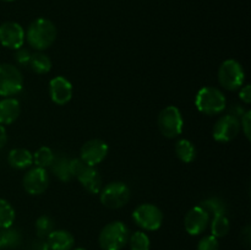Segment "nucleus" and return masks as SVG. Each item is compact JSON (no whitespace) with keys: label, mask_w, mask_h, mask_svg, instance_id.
Listing matches in <instances>:
<instances>
[{"label":"nucleus","mask_w":251,"mask_h":250,"mask_svg":"<svg viewBox=\"0 0 251 250\" xmlns=\"http://www.w3.org/2000/svg\"><path fill=\"white\" fill-rule=\"evenodd\" d=\"M56 34L58 31L55 25L46 17H39L32 21L27 31L25 32L27 43L39 51L49 48L55 42Z\"/></svg>","instance_id":"f257e3e1"},{"label":"nucleus","mask_w":251,"mask_h":250,"mask_svg":"<svg viewBox=\"0 0 251 250\" xmlns=\"http://www.w3.org/2000/svg\"><path fill=\"white\" fill-rule=\"evenodd\" d=\"M70 169L73 176H75L81 185L91 194H100L103 188L102 176L96 167L88 166L81 158L70 159Z\"/></svg>","instance_id":"f03ea898"},{"label":"nucleus","mask_w":251,"mask_h":250,"mask_svg":"<svg viewBox=\"0 0 251 250\" xmlns=\"http://www.w3.org/2000/svg\"><path fill=\"white\" fill-rule=\"evenodd\" d=\"M129 235V228L120 221H114L103 227L98 243L102 250H122L127 244Z\"/></svg>","instance_id":"7ed1b4c3"},{"label":"nucleus","mask_w":251,"mask_h":250,"mask_svg":"<svg viewBox=\"0 0 251 250\" xmlns=\"http://www.w3.org/2000/svg\"><path fill=\"white\" fill-rule=\"evenodd\" d=\"M195 105L199 112L206 115H216L222 113L227 105L226 96L216 87H203L195 97Z\"/></svg>","instance_id":"20e7f679"},{"label":"nucleus","mask_w":251,"mask_h":250,"mask_svg":"<svg viewBox=\"0 0 251 250\" xmlns=\"http://www.w3.org/2000/svg\"><path fill=\"white\" fill-rule=\"evenodd\" d=\"M245 81V71L242 64L234 59H228L218 69V82L228 91L239 90Z\"/></svg>","instance_id":"39448f33"},{"label":"nucleus","mask_w":251,"mask_h":250,"mask_svg":"<svg viewBox=\"0 0 251 250\" xmlns=\"http://www.w3.org/2000/svg\"><path fill=\"white\" fill-rule=\"evenodd\" d=\"M184 119L176 105H168L158 115V129L167 139H176L183 132Z\"/></svg>","instance_id":"423d86ee"},{"label":"nucleus","mask_w":251,"mask_h":250,"mask_svg":"<svg viewBox=\"0 0 251 250\" xmlns=\"http://www.w3.org/2000/svg\"><path fill=\"white\" fill-rule=\"evenodd\" d=\"M131 196L129 186L123 181H112L100 191V202L108 208H120L126 205Z\"/></svg>","instance_id":"0eeeda50"},{"label":"nucleus","mask_w":251,"mask_h":250,"mask_svg":"<svg viewBox=\"0 0 251 250\" xmlns=\"http://www.w3.org/2000/svg\"><path fill=\"white\" fill-rule=\"evenodd\" d=\"M24 76L21 71L11 64H0V96L12 97L21 92Z\"/></svg>","instance_id":"6e6552de"},{"label":"nucleus","mask_w":251,"mask_h":250,"mask_svg":"<svg viewBox=\"0 0 251 250\" xmlns=\"http://www.w3.org/2000/svg\"><path fill=\"white\" fill-rule=\"evenodd\" d=\"M132 218L144 230H157L163 223V212L153 203H141L134 210Z\"/></svg>","instance_id":"1a4fd4ad"},{"label":"nucleus","mask_w":251,"mask_h":250,"mask_svg":"<svg viewBox=\"0 0 251 250\" xmlns=\"http://www.w3.org/2000/svg\"><path fill=\"white\" fill-rule=\"evenodd\" d=\"M239 118L233 114L221 117L213 126V139L218 142H229L234 140L240 132Z\"/></svg>","instance_id":"9d476101"},{"label":"nucleus","mask_w":251,"mask_h":250,"mask_svg":"<svg viewBox=\"0 0 251 250\" xmlns=\"http://www.w3.org/2000/svg\"><path fill=\"white\" fill-rule=\"evenodd\" d=\"M109 147L107 142L100 139H91L82 145L80 151V158L88 166L96 167L107 157Z\"/></svg>","instance_id":"9b49d317"},{"label":"nucleus","mask_w":251,"mask_h":250,"mask_svg":"<svg viewBox=\"0 0 251 250\" xmlns=\"http://www.w3.org/2000/svg\"><path fill=\"white\" fill-rule=\"evenodd\" d=\"M26 37L25 29L20 24L14 21H6L0 25V43L9 49H16L24 47Z\"/></svg>","instance_id":"f8f14e48"},{"label":"nucleus","mask_w":251,"mask_h":250,"mask_svg":"<svg viewBox=\"0 0 251 250\" xmlns=\"http://www.w3.org/2000/svg\"><path fill=\"white\" fill-rule=\"evenodd\" d=\"M24 189L29 195H41L48 189L49 175L47 171L41 167H33L29 169L22 179Z\"/></svg>","instance_id":"ddd939ff"},{"label":"nucleus","mask_w":251,"mask_h":250,"mask_svg":"<svg viewBox=\"0 0 251 250\" xmlns=\"http://www.w3.org/2000/svg\"><path fill=\"white\" fill-rule=\"evenodd\" d=\"M211 221V216L201 206L190 208L184 218V228L190 235H200L206 230Z\"/></svg>","instance_id":"4468645a"},{"label":"nucleus","mask_w":251,"mask_h":250,"mask_svg":"<svg viewBox=\"0 0 251 250\" xmlns=\"http://www.w3.org/2000/svg\"><path fill=\"white\" fill-rule=\"evenodd\" d=\"M49 95L55 104H66L73 98V85L68 78L63 76H56L51 78L49 82Z\"/></svg>","instance_id":"2eb2a0df"},{"label":"nucleus","mask_w":251,"mask_h":250,"mask_svg":"<svg viewBox=\"0 0 251 250\" xmlns=\"http://www.w3.org/2000/svg\"><path fill=\"white\" fill-rule=\"evenodd\" d=\"M75 244V238L69 230L54 229L47 237V247L49 250H71Z\"/></svg>","instance_id":"dca6fc26"},{"label":"nucleus","mask_w":251,"mask_h":250,"mask_svg":"<svg viewBox=\"0 0 251 250\" xmlns=\"http://www.w3.org/2000/svg\"><path fill=\"white\" fill-rule=\"evenodd\" d=\"M21 113L20 102L14 97H4L0 100V124H12Z\"/></svg>","instance_id":"f3484780"},{"label":"nucleus","mask_w":251,"mask_h":250,"mask_svg":"<svg viewBox=\"0 0 251 250\" xmlns=\"http://www.w3.org/2000/svg\"><path fill=\"white\" fill-rule=\"evenodd\" d=\"M7 163L15 169H26L33 164V154L26 149H14L7 154Z\"/></svg>","instance_id":"a211bd4d"},{"label":"nucleus","mask_w":251,"mask_h":250,"mask_svg":"<svg viewBox=\"0 0 251 250\" xmlns=\"http://www.w3.org/2000/svg\"><path fill=\"white\" fill-rule=\"evenodd\" d=\"M49 168L59 180L70 181L74 178L70 169V158H68L65 154H55L53 163Z\"/></svg>","instance_id":"6ab92c4d"},{"label":"nucleus","mask_w":251,"mask_h":250,"mask_svg":"<svg viewBox=\"0 0 251 250\" xmlns=\"http://www.w3.org/2000/svg\"><path fill=\"white\" fill-rule=\"evenodd\" d=\"M211 234L216 238H223L229 233L230 222L227 217V213L212 216V221L210 222Z\"/></svg>","instance_id":"aec40b11"},{"label":"nucleus","mask_w":251,"mask_h":250,"mask_svg":"<svg viewBox=\"0 0 251 250\" xmlns=\"http://www.w3.org/2000/svg\"><path fill=\"white\" fill-rule=\"evenodd\" d=\"M22 242L21 233L12 227L0 229V248L5 249H15Z\"/></svg>","instance_id":"412c9836"},{"label":"nucleus","mask_w":251,"mask_h":250,"mask_svg":"<svg viewBox=\"0 0 251 250\" xmlns=\"http://www.w3.org/2000/svg\"><path fill=\"white\" fill-rule=\"evenodd\" d=\"M176 157L184 163H191L196 158V149L191 141L186 139L179 140L176 144Z\"/></svg>","instance_id":"4be33fe9"},{"label":"nucleus","mask_w":251,"mask_h":250,"mask_svg":"<svg viewBox=\"0 0 251 250\" xmlns=\"http://www.w3.org/2000/svg\"><path fill=\"white\" fill-rule=\"evenodd\" d=\"M28 64L29 68L36 74H39V75L48 74L51 70V60L49 59L48 55L43 54L42 51L31 54V59H29Z\"/></svg>","instance_id":"5701e85b"},{"label":"nucleus","mask_w":251,"mask_h":250,"mask_svg":"<svg viewBox=\"0 0 251 250\" xmlns=\"http://www.w3.org/2000/svg\"><path fill=\"white\" fill-rule=\"evenodd\" d=\"M15 217H16V213L11 203L4 199H0V229L12 227Z\"/></svg>","instance_id":"b1692460"},{"label":"nucleus","mask_w":251,"mask_h":250,"mask_svg":"<svg viewBox=\"0 0 251 250\" xmlns=\"http://www.w3.org/2000/svg\"><path fill=\"white\" fill-rule=\"evenodd\" d=\"M199 206H201V207H202L210 216L227 213V207H226L225 201H223L222 199L217 198V196H212V198L206 199V200H203Z\"/></svg>","instance_id":"393cba45"},{"label":"nucleus","mask_w":251,"mask_h":250,"mask_svg":"<svg viewBox=\"0 0 251 250\" xmlns=\"http://www.w3.org/2000/svg\"><path fill=\"white\" fill-rule=\"evenodd\" d=\"M33 154V163L36 164V167H41V168H48V167L51 166L54 161V153L51 151V149L47 146H42L37 150Z\"/></svg>","instance_id":"a878e982"},{"label":"nucleus","mask_w":251,"mask_h":250,"mask_svg":"<svg viewBox=\"0 0 251 250\" xmlns=\"http://www.w3.org/2000/svg\"><path fill=\"white\" fill-rule=\"evenodd\" d=\"M127 244H129L130 250H150L151 240L146 233L142 232V230H137V232H134L129 235Z\"/></svg>","instance_id":"bb28decb"},{"label":"nucleus","mask_w":251,"mask_h":250,"mask_svg":"<svg viewBox=\"0 0 251 250\" xmlns=\"http://www.w3.org/2000/svg\"><path fill=\"white\" fill-rule=\"evenodd\" d=\"M34 227L38 237L47 238L54 230V221L49 216L42 215L37 218Z\"/></svg>","instance_id":"cd10ccee"},{"label":"nucleus","mask_w":251,"mask_h":250,"mask_svg":"<svg viewBox=\"0 0 251 250\" xmlns=\"http://www.w3.org/2000/svg\"><path fill=\"white\" fill-rule=\"evenodd\" d=\"M198 250H220V242L218 238L211 235H206L200 239L198 244Z\"/></svg>","instance_id":"c85d7f7f"},{"label":"nucleus","mask_w":251,"mask_h":250,"mask_svg":"<svg viewBox=\"0 0 251 250\" xmlns=\"http://www.w3.org/2000/svg\"><path fill=\"white\" fill-rule=\"evenodd\" d=\"M240 129L244 132L245 137L250 140L251 135V112L250 110H245L242 114V119H240Z\"/></svg>","instance_id":"c756f323"},{"label":"nucleus","mask_w":251,"mask_h":250,"mask_svg":"<svg viewBox=\"0 0 251 250\" xmlns=\"http://www.w3.org/2000/svg\"><path fill=\"white\" fill-rule=\"evenodd\" d=\"M29 59H31V53H29L28 49L24 48V47H21V48L16 49V51H15V60L17 61L19 64H28L29 63Z\"/></svg>","instance_id":"7c9ffc66"},{"label":"nucleus","mask_w":251,"mask_h":250,"mask_svg":"<svg viewBox=\"0 0 251 250\" xmlns=\"http://www.w3.org/2000/svg\"><path fill=\"white\" fill-rule=\"evenodd\" d=\"M239 98L245 103V104H249L251 102V86L250 85H245L244 87H240Z\"/></svg>","instance_id":"2f4dec72"},{"label":"nucleus","mask_w":251,"mask_h":250,"mask_svg":"<svg viewBox=\"0 0 251 250\" xmlns=\"http://www.w3.org/2000/svg\"><path fill=\"white\" fill-rule=\"evenodd\" d=\"M250 238H251V233H250V225H247L244 228V230L242 232V242L244 243L245 247H249L250 244Z\"/></svg>","instance_id":"473e14b6"},{"label":"nucleus","mask_w":251,"mask_h":250,"mask_svg":"<svg viewBox=\"0 0 251 250\" xmlns=\"http://www.w3.org/2000/svg\"><path fill=\"white\" fill-rule=\"evenodd\" d=\"M7 142V134H6V130H5L4 125L0 124V150L6 145Z\"/></svg>","instance_id":"72a5a7b5"},{"label":"nucleus","mask_w":251,"mask_h":250,"mask_svg":"<svg viewBox=\"0 0 251 250\" xmlns=\"http://www.w3.org/2000/svg\"><path fill=\"white\" fill-rule=\"evenodd\" d=\"M74 250H86V249H83V248H77V249H74Z\"/></svg>","instance_id":"f704fd0d"},{"label":"nucleus","mask_w":251,"mask_h":250,"mask_svg":"<svg viewBox=\"0 0 251 250\" xmlns=\"http://www.w3.org/2000/svg\"><path fill=\"white\" fill-rule=\"evenodd\" d=\"M2 1H9L10 2V1H15V0H2Z\"/></svg>","instance_id":"c9c22d12"},{"label":"nucleus","mask_w":251,"mask_h":250,"mask_svg":"<svg viewBox=\"0 0 251 250\" xmlns=\"http://www.w3.org/2000/svg\"><path fill=\"white\" fill-rule=\"evenodd\" d=\"M46 250H49V249H48V247H47V245H46Z\"/></svg>","instance_id":"e433bc0d"},{"label":"nucleus","mask_w":251,"mask_h":250,"mask_svg":"<svg viewBox=\"0 0 251 250\" xmlns=\"http://www.w3.org/2000/svg\"><path fill=\"white\" fill-rule=\"evenodd\" d=\"M0 250H1V248H0Z\"/></svg>","instance_id":"4c0bfd02"}]
</instances>
